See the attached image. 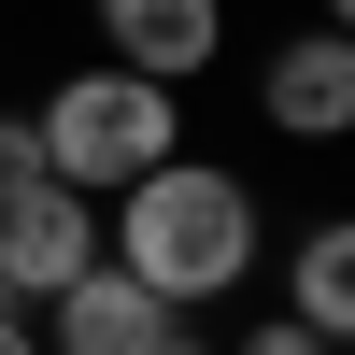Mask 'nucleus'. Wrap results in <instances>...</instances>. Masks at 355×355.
Segmentation results:
<instances>
[{"label": "nucleus", "mask_w": 355, "mask_h": 355, "mask_svg": "<svg viewBox=\"0 0 355 355\" xmlns=\"http://www.w3.org/2000/svg\"><path fill=\"white\" fill-rule=\"evenodd\" d=\"M28 142H43V171H57V185L114 199V185H142L157 157H185L199 128H185V85L128 71V57H85V71H57V85H43Z\"/></svg>", "instance_id": "f03ea898"}, {"label": "nucleus", "mask_w": 355, "mask_h": 355, "mask_svg": "<svg viewBox=\"0 0 355 355\" xmlns=\"http://www.w3.org/2000/svg\"><path fill=\"white\" fill-rule=\"evenodd\" d=\"M85 270H100V199H85V185H57V171H28V185L0 199V284L43 313L57 284H85Z\"/></svg>", "instance_id": "7ed1b4c3"}, {"label": "nucleus", "mask_w": 355, "mask_h": 355, "mask_svg": "<svg viewBox=\"0 0 355 355\" xmlns=\"http://www.w3.org/2000/svg\"><path fill=\"white\" fill-rule=\"evenodd\" d=\"M313 15H327V28H341V15H355V0H313Z\"/></svg>", "instance_id": "f8f14e48"}, {"label": "nucleus", "mask_w": 355, "mask_h": 355, "mask_svg": "<svg viewBox=\"0 0 355 355\" xmlns=\"http://www.w3.org/2000/svg\"><path fill=\"white\" fill-rule=\"evenodd\" d=\"M85 28H100V57L185 85V100L227 71V0H85Z\"/></svg>", "instance_id": "39448f33"}, {"label": "nucleus", "mask_w": 355, "mask_h": 355, "mask_svg": "<svg viewBox=\"0 0 355 355\" xmlns=\"http://www.w3.org/2000/svg\"><path fill=\"white\" fill-rule=\"evenodd\" d=\"M0 355H43V327H28V313H0Z\"/></svg>", "instance_id": "9d476101"}, {"label": "nucleus", "mask_w": 355, "mask_h": 355, "mask_svg": "<svg viewBox=\"0 0 355 355\" xmlns=\"http://www.w3.org/2000/svg\"><path fill=\"white\" fill-rule=\"evenodd\" d=\"M270 313H299L313 341H355V227H341V214L299 227V256H284V299H270Z\"/></svg>", "instance_id": "0eeeda50"}, {"label": "nucleus", "mask_w": 355, "mask_h": 355, "mask_svg": "<svg viewBox=\"0 0 355 355\" xmlns=\"http://www.w3.org/2000/svg\"><path fill=\"white\" fill-rule=\"evenodd\" d=\"M28 327H43V355H157L171 327H185V313H171L157 284H128V270L100 256V270H85V284H57Z\"/></svg>", "instance_id": "423d86ee"}, {"label": "nucleus", "mask_w": 355, "mask_h": 355, "mask_svg": "<svg viewBox=\"0 0 355 355\" xmlns=\"http://www.w3.org/2000/svg\"><path fill=\"white\" fill-rule=\"evenodd\" d=\"M256 128H284V142H341L355 128V28H284L270 57H256Z\"/></svg>", "instance_id": "20e7f679"}, {"label": "nucleus", "mask_w": 355, "mask_h": 355, "mask_svg": "<svg viewBox=\"0 0 355 355\" xmlns=\"http://www.w3.org/2000/svg\"><path fill=\"white\" fill-rule=\"evenodd\" d=\"M0 313H28V299H15V284H0Z\"/></svg>", "instance_id": "ddd939ff"}, {"label": "nucleus", "mask_w": 355, "mask_h": 355, "mask_svg": "<svg viewBox=\"0 0 355 355\" xmlns=\"http://www.w3.org/2000/svg\"><path fill=\"white\" fill-rule=\"evenodd\" d=\"M157 355H214V341H199V327H171V341H157Z\"/></svg>", "instance_id": "9b49d317"}, {"label": "nucleus", "mask_w": 355, "mask_h": 355, "mask_svg": "<svg viewBox=\"0 0 355 355\" xmlns=\"http://www.w3.org/2000/svg\"><path fill=\"white\" fill-rule=\"evenodd\" d=\"M214 355H341V341H313V327H299V313H256V327H227Z\"/></svg>", "instance_id": "6e6552de"}, {"label": "nucleus", "mask_w": 355, "mask_h": 355, "mask_svg": "<svg viewBox=\"0 0 355 355\" xmlns=\"http://www.w3.org/2000/svg\"><path fill=\"white\" fill-rule=\"evenodd\" d=\"M28 171H43V142H28V114H0V199H15Z\"/></svg>", "instance_id": "1a4fd4ad"}, {"label": "nucleus", "mask_w": 355, "mask_h": 355, "mask_svg": "<svg viewBox=\"0 0 355 355\" xmlns=\"http://www.w3.org/2000/svg\"><path fill=\"white\" fill-rule=\"evenodd\" d=\"M100 256H114L128 284H157L185 327H199V313H227V299L256 284V256H270L256 171L199 157V142H185V157H157L142 185H114V199H100Z\"/></svg>", "instance_id": "f257e3e1"}]
</instances>
